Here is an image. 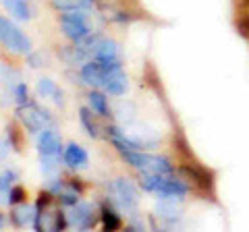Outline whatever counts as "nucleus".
<instances>
[{
  "label": "nucleus",
  "instance_id": "obj_27",
  "mask_svg": "<svg viewBox=\"0 0 249 232\" xmlns=\"http://www.w3.org/2000/svg\"><path fill=\"white\" fill-rule=\"evenodd\" d=\"M4 226V218H2V214H0V228Z\"/></svg>",
  "mask_w": 249,
  "mask_h": 232
},
{
  "label": "nucleus",
  "instance_id": "obj_19",
  "mask_svg": "<svg viewBox=\"0 0 249 232\" xmlns=\"http://www.w3.org/2000/svg\"><path fill=\"white\" fill-rule=\"evenodd\" d=\"M100 220H102L104 230H119L121 228V218L110 205H104L100 210Z\"/></svg>",
  "mask_w": 249,
  "mask_h": 232
},
{
  "label": "nucleus",
  "instance_id": "obj_22",
  "mask_svg": "<svg viewBox=\"0 0 249 232\" xmlns=\"http://www.w3.org/2000/svg\"><path fill=\"white\" fill-rule=\"evenodd\" d=\"M15 181H17V172H15V170H6V172L0 174V193L9 191Z\"/></svg>",
  "mask_w": 249,
  "mask_h": 232
},
{
  "label": "nucleus",
  "instance_id": "obj_15",
  "mask_svg": "<svg viewBox=\"0 0 249 232\" xmlns=\"http://www.w3.org/2000/svg\"><path fill=\"white\" fill-rule=\"evenodd\" d=\"M156 214H158V218L166 220L168 224H175V220L181 218V210L175 205V199H162L156 205Z\"/></svg>",
  "mask_w": 249,
  "mask_h": 232
},
{
  "label": "nucleus",
  "instance_id": "obj_4",
  "mask_svg": "<svg viewBox=\"0 0 249 232\" xmlns=\"http://www.w3.org/2000/svg\"><path fill=\"white\" fill-rule=\"evenodd\" d=\"M17 116L29 133H42L44 129H50L54 125V118L50 116V112L31 102L21 104L17 108Z\"/></svg>",
  "mask_w": 249,
  "mask_h": 232
},
{
  "label": "nucleus",
  "instance_id": "obj_25",
  "mask_svg": "<svg viewBox=\"0 0 249 232\" xmlns=\"http://www.w3.org/2000/svg\"><path fill=\"white\" fill-rule=\"evenodd\" d=\"M54 160H56V158H44L42 160V172L46 174V176H52L54 172H56V162H54Z\"/></svg>",
  "mask_w": 249,
  "mask_h": 232
},
{
  "label": "nucleus",
  "instance_id": "obj_23",
  "mask_svg": "<svg viewBox=\"0 0 249 232\" xmlns=\"http://www.w3.org/2000/svg\"><path fill=\"white\" fill-rule=\"evenodd\" d=\"M25 201V189L23 187H11L9 189V203L17 205V203H23Z\"/></svg>",
  "mask_w": 249,
  "mask_h": 232
},
{
  "label": "nucleus",
  "instance_id": "obj_18",
  "mask_svg": "<svg viewBox=\"0 0 249 232\" xmlns=\"http://www.w3.org/2000/svg\"><path fill=\"white\" fill-rule=\"evenodd\" d=\"M52 6L62 13L71 11H88L93 6V0H52Z\"/></svg>",
  "mask_w": 249,
  "mask_h": 232
},
{
  "label": "nucleus",
  "instance_id": "obj_21",
  "mask_svg": "<svg viewBox=\"0 0 249 232\" xmlns=\"http://www.w3.org/2000/svg\"><path fill=\"white\" fill-rule=\"evenodd\" d=\"M56 89L58 87L54 85V81L52 79H46V77L36 83V91H37V96H40V98H50V96L56 94Z\"/></svg>",
  "mask_w": 249,
  "mask_h": 232
},
{
  "label": "nucleus",
  "instance_id": "obj_11",
  "mask_svg": "<svg viewBox=\"0 0 249 232\" xmlns=\"http://www.w3.org/2000/svg\"><path fill=\"white\" fill-rule=\"evenodd\" d=\"M102 89L110 96H124V91L129 89V81H127V75L123 73V68H114V71L106 75Z\"/></svg>",
  "mask_w": 249,
  "mask_h": 232
},
{
  "label": "nucleus",
  "instance_id": "obj_5",
  "mask_svg": "<svg viewBox=\"0 0 249 232\" xmlns=\"http://www.w3.org/2000/svg\"><path fill=\"white\" fill-rule=\"evenodd\" d=\"M110 197L116 205L124 212H135L137 210V187L129 179H114L110 182Z\"/></svg>",
  "mask_w": 249,
  "mask_h": 232
},
{
  "label": "nucleus",
  "instance_id": "obj_10",
  "mask_svg": "<svg viewBox=\"0 0 249 232\" xmlns=\"http://www.w3.org/2000/svg\"><path fill=\"white\" fill-rule=\"evenodd\" d=\"M100 63H112V60H121V48L114 40H108V37H100V42L96 44L91 54Z\"/></svg>",
  "mask_w": 249,
  "mask_h": 232
},
{
  "label": "nucleus",
  "instance_id": "obj_20",
  "mask_svg": "<svg viewBox=\"0 0 249 232\" xmlns=\"http://www.w3.org/2000/svg\"><path fill=\"white\" fill-rule=\"evenodd\" d=\"M79 120H81L83 129H85V133H88L89 137L96 139L100 135L98 125H96V120H93V116H91V108H81L79 110Z\"/></svg>",
  "mask_w": 249,
  "mask_h": 232
},
{
  "label": "nucleus",
  "instance_id": "obj_9",
  "mask_svg": "<svg viewBox=\"0 0 249 232\" xmlns=\"http://www.w3.org/2000/svg\"><path fill=\"white\" fill-rule=\"evenodd\" d=\"M81 79L83 83L91 85V87H102L104 79H106V68L100 60H88L83 66H81Z\"/></svg>",
  "mask_w": 249,
  "mask_h": 232
},
{
  "label": "nucleus",
  "instance_id": "obj_6",
  "mask_svg": "<svg viewBox=\"0 0 249 232\" xmlns=\"http://www.w3.org/2000/svg\"><path fill=\"white\" fill-rule=\"evenodd\" d=\"M60 29H62V33H65L69 40H73V42H79V40H83L85 35L91 33L85 11L65 13V15L60 17Z\"/></svg>",
  "mask_w": 249,
  "mask_h": 232
},
{
  "label": "nucleus",
  "instance_id": "obj_3",
  "mask_svg": "<svg viewBox=\"0 0 249 232\" xmlns=\"http://www.w3.org/2000/svg\"><path fill=\"white\" fill-rule=\"evenodd\" d=\"M0 44L13 54H23L25 56V54L31 52L29 35H25L13 21L2 17V15H0Z\"/></svg>",
  "mask_w": 249,
  "mask_h": 232
},
{
  "label": "nucleus",
  "instance_id": "obj_17",
  "mask_svg": "<svg viewBox=\"0 0 249 232\" xmlns=\"http://www.w3.org/2000/svg\"><path fill=\"white\" fill-rule=\"evenodd\" d=\"M88 104L91 108V112H96L98 116H110V108H108V98L102 91H91L88 96Z\"/></svg>",
  "mask_w": 249,
  "mask_h": 232
},
{
  "label": "nucleus",
  "instance_id": "obj_8",
  "mask_svg": "<svg viewBox=\"0 0 249 232\" xmlns=\"http://www.w3.org/2000/svg\"><path fill=\"white\" fill-rule=\"evenodd\" d=\"M37 151L42 153V158H58L62 151L60 135L56 129H44L40 137H37Z\"/></svg>",
  "mask_w": 249,
  "mask_h": 232
},
{
  "label": "nucleus",
  "instance_id": "obj_16",
  "mask_svg": "<svg viewBox=\"0 0 249 232\" xmlns=\"http://www.w3.org/2000/svg\"><path fill=\"white\" fill-rule=\"evenodd\" d=\"M60 58L65 60V63H69V65H73V66H75V65H85V63H88L89 54L75 44V46H69V48H62Z\"/></svg>",
  "mask_w": 249,
  "mask_h": 232
},
{
  "label": "nucleus",
  "instance_id": "obj_1",
  "mask_svg": "<svg viewBox=\"0 0 249 232\" xmlns=\"http://www.w3.org/2000/svg\"><path fill=\"white\" fill-rule=\"evenodd\" d=\"M142 187L162 199H183L189 193L183 181L170 179V174H143Z\"/></svg>",
  "mask_w": 249,
  "mask_h": 232
},
{
  "label": "nucleus",
  "instance_id": "obj_2",
  "mask_svg": "<svg viewBox=\"0 0 249 232\" xmlns=\"http://www.w3.org/2000/svg\"><path fill=\"white\" fill-rule=\"evenodd\" d=\"M123 158L127 164L137 168L142 174H173V164L162 158V156H152L145 151H123Z\"/></svg>",
  "mask_w": 249,
  "mask_h": 232
},
{
  "label": "nucleus",
  "instance_id": "obj_24",
  "mask_svg": "<svg viewBox=\"0 0 249 232\" xmlns=\"http://www.w3.org/2000/svg\"><path fill=\"white\" fill-rule=\"evenodd\" d=\"M15 102H17L19 106L27 104V85L25 83H17V85H15Z\"/></svg>",
  "mask_w": 249,
  "mask_h": 232
},
{
  "label": "nucleus",
  "instance_id": "obj_13",
  "mask_svg": "<svg viewBox=\"0 0 249 232\" xmlns=\"http://www.w3.org/2000/svg\"><path fill=\"white\" fill-rule=\"evenodd\" d=\"M0 4L4 6L9 15L17 21H29L31 19V6L27 0H0Z\"/></svg>",
  "mask_w": 249,
  "mask_h": 232
},
{
  "label": "nucleus",
  "instance_id": "obj_26",
  "mask_svg": "<svg viewBox=\"0 0 249 232\" xmlns=\"http://www.w3.org/2000/svg\"><path fill=\"white\" fill-rule=\"evenodd\" d=\"M27 63L31 68H37V66H44V56L42 54H31L29 52V58H27Z\"/></svg>",
  "mask_w": 249,
  "mask_h": 232
},
{
  "label": "nucleus",
  "instance_id": "obj_14",
  "mask_svg": "<svg viewBox=\"0 0 249 232\" xmlns=\"http://www.w3.org/2000/svg\"><path fill=\"white\" fill-rule=\"evenodd\" d=\"M34 218H36V207L31 205H25V203H17L15 205V210L11 214V220L15 226H27V224H34Z\"/></svg>",
  "mask_w": 249,
  "mask_h": 232
},
{
  "label": "nucleus",
  "instance_id": "obj_12",
  "mask_svg": "<svg viewBox=\"0 0 249 232\" xmlns=\"http://www.w3.org/2000/svg\"><path fill=\"white\" fill-rule=\"evenodd\" d=\"M62 158H65V164L73 170H81L88 166V151L77 143H69L65 153H62Z\"/></svg>",
  "mask_w": 249,
  "mask_h": 232
},
{
  "label": "nucleus",
  "instance_id": "obj_7",
  "mask_svg": "<svg viewBox=\"0 0 249 232\" xmlns=\"http://www.w3.org/2000/svg\"><path fill=\"white\" fill-rule=\"evenodd\" d=\"M98 215L100 214L93 203H75L71 214L67 215V222H69V226L88 230V228H93V224L98 222Z\"/></svg>",
  "mask_w": 249,
  "mask_h": 232
}]
</instances>
